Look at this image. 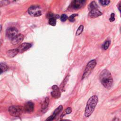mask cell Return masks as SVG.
<instances>
[{
  "instance_id": "cell-1",
  "label": "cell",
  "mask_w": 121,
  "mask_h": 121,
  "mask_svg": "<svg viewBox=\"0 0 121 121\" xmlns=\"http://www.w3.org/2000/svg\"><path fill=\"white\" fill-rule=\"evenodd\" d=\"M100 80L106 89H110L113 84V79L110 72L107 69L104 70L100 74Z\"/></svg>"
},
{
  "instance_id": "cell-2",
  "label": "cell",
  "mask_w": 121,
  "mask_h": 121,
  "mask_svg": "<svg viewBox=\"0 0 121 121\" xmlns=\"http://www.w3.org/2000/svg\"><path fill=\"white\" fill-rule=\"evenodd\" d=\"M98 102V98L97 96H93L88 100L85 110V115L89 117L94 112Z\"/></svg>"
},
{
  "instance_id": "cell-3",
  "label": "cell",
  "mask_w": 121,
  "mask_h": 121,
  "mask_svg": "<svg viewBox=\"0 0 121 121\" xmlns=\"http://www.w3.org/2000/svg\"><path fill=\"white\" fill-rule=\"evenodd\" d=\"M96 65H97V62H96V60H93L92 61H90L88 63V64L86 67V69L85 70L83 74V76H82V79L83 78H85L86 77H88L90 74L91 71L95 67Z\"/></svg>"
},
{
  "instance_id": "cell-4",
  "label": "cell",
  "mask_w": 121,
  "mask_h": 121,
  "mask_svg": "<svg viewBox=\"0 0 121 121\" xmlns=\"http://www.w3.org/2000/svg\"><path fill=\"white\" fill-rule=\"evenodd\" d=\"M28 14L33 17H39L42 14L41 9L38 6H32L28 10Z\"/></svg>"
},
{
  "instance_id": "cell-5",
  "label": "cell",
  "mask_w": 121,
  "mask_h": 121,
  "mask_svg": "<svg viewBox=\"0 0 121 121\" xmlns=\"http://www.w3.org/2000/svg\"><path fill=\"white\" fill-rule=\"evenodd\" d=\"M9 112L12 116L19 117L22 113V109L19 105H12L9 107Z\"/></svg>"
},
{
  "instance_id": "cell-6",
  "label": "cell",
  "mask_w": 121,
  "mask_h": 121,
  "mask_svg": "<svg viewBox=\"0 0 121 121\" xmlns=\"http://www.w3.org/2000/svg\"><path fill=\"white\" fill-rule=\"evenodd\" d=\"M84 0H75L71 4V8L73 10H78L83 7L86 4Z\"/></svg>"
},
{
  "instance_id": "cell-7",
  "label": "cell",
  "mask_w": 121,
  "mask_h": 121,
  "mask_svg": "<svg viewBox=\"0 0 121 121\" xmlns=\"http://www.w3.org/2000/svg\"><path fill=\"white\" fill-rule=\"evenodd\" d=\"M18 31L17 28L15 27H10L7 30L6 35L9 38L12 39L16 35H18Z\"/></svg>"
},
{
  "instance_id": "cell-8",
  "label": "cell",
  "mask_w": 121,
  "mask_h": 121,
  "mask_svg": "<svg viewBox=\"0 0 121 121\" xmlns=\"http://www.w3.org/2000/svg\"><path fill=\"white\" fill-rule=\"evenodd\" d=\"M24 38V36L22 34H18L16 35L14 37H13L12 40L11 42L13 45H16L20 44L21 42H22Z\"/></svg>"
},
{
  "instance_id": "cell-9",
  "label": "cell",
  "mask_w": 121,
  "mask_h": 121,
  "mask_svg": "<svg viewBox=\"0 0 121 121\" xmlns=\"http://www.w3.org/2000/svg\"><path fill=\"white\" fill-rule=\"evenodd\" d=\"M53 91L51 92L52 97L55 98H58L61 96V92L59 87L56 85H54L52 87Z\"/></svg>"
},
{
  "instance_id": "cell-10",
  "label": "cell",
  "mask_w": 121,
  "mask_h": 121,
  "mask_svg": "<svg viewBox=\"0 0 121 121\" xmlns=\"http://www.w3.org/2000/svg\"><path fill=\"white\" fill-rule=\"evenodd\" d=\"M31 47V45L29 43H23L20 45L19 47L17 48L20 53H22L26 51H27Z\"/></svg>"
},
{
  "instance_id": "cell-11",
  "label": "cell",
  "mask_w": 121,
  "mask_h": 121,
  "mask_svg": "<svg viewBox=\"0 0 121 121\" xmlns=\"http://www.w3.org/2000/svg\"><path fill=\"white\" fill-rule=\"evenodd\" d=\"M102 15V13L98 9L90 11L89 13V16L91 18H96Z\"/></svg>"
},
{
  "instance_id": "cell-12",
  "label": "cell",
  "mask_w": 121,
  "mask_h": 121,
  "mask_svg": "<svg viewBox=\"0 0 121 121\" xmlns=\"http://www.w3.org/2000/svg\"><path fill=\"white\" fill-rule=\"evenodd\" d=\"M24 110L28 113H31L34 111V105L33 102L31 101H28L27 102L24 106Z\"/></svg>"
},
{
  "instance_id": "cell-13",
  "label": "cell",
  "mask_w": 121,
  "mask_h": 121,
  "mask_svg": "<svg viewBox=\"0 0 121 121\" xmlns=\"http://www.w3.org/2000/svg\"><path fill=\"white\" fill-rule=\"evenodd\" d=\"M48 17L49 19V24L52 26H55L56 24L57 16L54 15L53 14H49V15H48Z\"/></svg>"
},
{
  "instance_id": "cell-14",
  "label": "cell",
  "mask_w": 121,
  "mask_h": 121,
  "mask_svg": "<svg viewBox=\"0 0 121 121\" xmlns=\"http://www.w3.org/2000/svg\"><path fill=\"white\" fill-rule=\"evenodd\" d=\"M19 53L18 49H14L10 50L7 52V55L10 58H12L15 56Z\"/></svg>"
},
{
  "instance_id": "cell-15",
  "label": "cell",
  "mask_w": 121,
  "mask_h": 121,
  "mask_svg": "<svg viewBox=\"0 0 121 121\" xmlns=\"http://www.w3.org/2000/svg\"><path fill=\"white\" fill-rule=\"evenodd\" d=\"M98 5L96 3V2L94 1H93L91 3H90L88 6V9L90 11L94 9H98Z\"/></svg>"
},
{
  "instance_id": "cell-16",
  "label": "cell",
  "mask_w": 121,
  "mask_h": 121,
  "mask_svg": "<svg viewBox=\"0 0 121 121\" xmlns=\"http://www.w3.org/2000/svg\"><path fill=\"white\" fill-rule=\"evenodd\" d=\"M49 103V99L48 98H46L42 105V110H46L47 109V108L48 106Z\"/></svg>"
},
{
  "instance_id": "cell-17",
  "label": "cell",
  "mask_w": 121,
  "mask_h": 121,
  "mask_svg": "<svg viewBox=\"0 0 121 121\" xmlns=\"http://www.w3.org/2000/svg\"><path fill=\"white\" fill-rule=\"evenodd\" d=\"M8 69L7 66L4 63H0V74L6 71Z\"/></svg>"
},
{
  "instance_id": "cell-18",
  "label": "cell",
  "mask_w": 121,
  "mask_h": 121,
  "mask_svg": "<svg viewBox=\"0 0 121 121\" xmlns=\"http://www.w3.org/2000/svg\"><path fill=\"white\" fill-rule=\"evenodd\" d=\"M62 109H63L62 106V105H60L59 107H58L57 108H56V109L55 110V111H54V113H53V114L55 117H56V116L57 115H58V113H59L62 111Z\"/></svg>"
},
{
  "instance_id": "cell-19",
  "label": "cell",
  "mask_w": 121,
  "mask_h": 121,
  "mask_svg": "<svg viewBox=\"0 0 121 121\" xmlns=\"http://www.w3.org/2000/svg\"><path fill=\"white\" fill-rule=\"evenodd\" d=\"M83 29H84V26H82V25H80L78 28L77 31H76V35H79L81 34L83 31Z\"/></svg>"
},
{
  "instance_id": "cell-20",
  "label": "cell",
  "mask_w": 121,
  "mask_h": 121,
  "mask_svg": "<svg viewBox=\"0 0 121 121\" xmlns=\"http://www.w3.org/2000/svg\"><path fill=\"white\" fill-rule=\"evenodd\" d=\"M78 15L77 14H73L70 15V16L69 17V18H68L69 21H70V22H74V21H75V17H76V16H77Z\"/></svg>"
},
{
  "instance_id": "cell-21",
  "label": "cell",
  "mask_w": 121,
  "mask_h": 121,
  "mask_svg": "<svg viewBox=\"0 0 121 121\" xmlns=\"http://www.w3.org/2000/svg\"><path fill=\"white\" fill-rule=\"evenodd\" d=\"M99 3H100V4L103 6H106L107 5H108L110 3V1H108V0H105V1H99Z\"/></svg>"
},
{
  "instance_id": "cell-22",
  "label": "cell",
  "mask_w": 121,
  "mask_h": 121,
  "mask_svg": "<svg viewBox=\"0 0 121 121\" xmlns=\"http://www.w3.org/2000/svg\"><path fill=\"white\" fill-rule=\"evenodd\" d=\"M10 2L8 1H3L0 2V7L9 4Z\"/></svg>"
},
{
  "instance_id": "cell-23",
  "label": "cell",
  "mask_w": 121,
  "mask_h": 121,
  "mask_svg": "<svg viewBox=\"0 0 121 121\" xmlns=\"http://www.w3.org/2000/svg\"><path fill=\"white\" fill-rule=\"evenodd\" d=\"M110 45V41H106L105 42L103 45V48L105 50H106L108 48Z\"/></svg>"
},
{
  "instance_id": "cell-24",
  "label": "cell",
  "mask_w": 121,
  "mask_h": 121,
  "mask_svg": "<svg viewBox=\"0 0 121 121\" xmlns=\"http://www.w3.org/2000/svg\"><path fill=\"white\" fill-rule=\"evenodd\" d=\"M68 19V16L66 14H62L61 16V20L62 22H65Z\"/></svg>"
},
{
  "instance_id": "cell-25",
  "label": "cell",
  "mask_w": 121,
  "mask_h": 121,
  "mask_svg": "<svg viewBox=\"0 0 121 121\" xmlns=\"http://www.w3.org/2000/svg\"><path fill=\"white\" fill-rule=\"evenodd\" d=\"M109 20L110 22H113L115 20V14L113 13H112L111 14V17L109 19Z\"/></svg>"
},
{
  "instance_id": "cell-26",
  "label": "cell",
  "mask_w": 121,
  "mask_h": 121,
  "mask_svg": "<svg viewBox=\"0 0 121 121\" xmlns=\"http://www.w3.org/2000/svg\"><path fill=\"white\" fill-rule=\"evenodd\" d=\"M71 111H72V109H71V108L70 107H68V108H67L66 109V110H65V112H66V113L67 114L70 113L71 112Z\"/></svg>"
},
{
  "instance_id": "cell-27",
  "label": "cell",
  "mask_w": 121,
  "mask_h": 121,
  "mask_svg": "<svg viewBox=\"0 0 121 121\" xmlns=\"http://www.w3.org/2000/svg\"><path fill=\"white\" fill-rule=\"evenodd\" d=\"M118 9H119V11H121V10H120V9H121V4H119V6H118Z\"/></svg>"
},
{
  "instance_id": "cell-28",
  "label": "cell",
  "mask_w": 121,
  "mask_h": 121,
  "mask_svg": "<svg viewBox=\"0 0 121 121\" xmlns=\"http://www.w3.org/2000/svg\"><path fill=\"white\" fill-rule=\"evenodd\" d=\"M67 121L66 120H62V121Z\"/></svg>"
}]
</instances>
